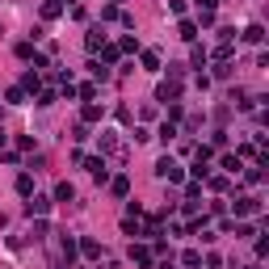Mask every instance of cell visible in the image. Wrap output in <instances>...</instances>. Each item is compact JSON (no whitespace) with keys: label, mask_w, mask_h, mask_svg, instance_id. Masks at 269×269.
<instances>
[{"label":"cell","mask_w":269,"mask_h":269,"mask_svg":"<svg viewBox=\"0 0 269 269\" xmlns=\"http://www.w3.org/2000/svg\"><path fill=\"white\" fill-rule=\"evenodd\" d=\"M63 261H67V265L76 261V240H72V236H63Z\"/></svg>","instance_id":"obj_11"},{"label":"cell","mask_w":269,"mask_h":269,"mask_svg":"<svg viewBox=\"0 0 269 269\" xmlns=\"http://www.w3.org/2000/svg\"><path fill=\"white\" fill-rule=\"evenodd\" d=\"M219 5V0H198V9H215Z\"/></svg>","instance_id":"obj_25"},{"label":"cell","mask_w":269,"mask_h":269,"mask_svg":"<svg viewBox=\"0 0 269 269\" xmlns=\"http://www.w3.org/2000/svg\"><path fill=\"white\" fill-rule=\"evenodd\" d=\"M160 139H164V143H168V139H177V126L164 122V126H160Z\"/></svg>","instance_id":"obj_23"},{"label":"cell","mask_w":269,"mask_h":269,"mask_svg":"<svg viewBox=\"0 0 269 269\" xmlns=\"http://www.w3.org/2000/svg\"><path fill=\"white\" fill-rule=\"evenodd\" d=\"M59 13H63V5H59V0H46V5H42V17H46V21H55Z\"/></svg>","instance_id":"obj_10"},{"label":"cell","mask_w":269,"mask_h":269,"mask_svg":"<svg viewBox=\"0 0 269 269\" xmlns=\"http://www.w3.org/2000/svg\"><path fill=\"white\" fill-rule=\"evenodd\" d=\"M252 210H256V198H240L236 202V215H252Z\"/></svg>","instance_id":"obj_14"},{"label":"cell","mask_w":269,"mask_h":269,"mask_svg":"<svg viewBox=\"0 0 269 269\" xmlns=\"http://www.w3.org/2000/svg\"><path fill=\"white\" fill-rule=\"evenodd\" d=\"M17 194H21V198L34 194V177H30V172H21V177H17Z\"/></svg>","instance_id":"obj_9"},{"label":"cell","mask_w":269,"mask_h":269,"mask_svg":"<svg viewBox=\"0 0 269 269\" xmlns=\"http://www.w3.org/2000/svg\"><path fill=\"white\" fill-rule=\"evenodd\" d=\"M84 46H88V51H101V46H105V30H101V26H93V30H88V38H84Z\"/></svg>","instance_id":"obj_3"},{"label":"cell","mask_w":269,"mask_h":269,"mask_svg":"<svg viewBox=\"0 0 269 269\" xmlns=\"http://www.w3.org/2000/svg\"><path fill=\"white\" fill-rule=\"evenodd\" d=\"M80 252H84V256H101V248H97V240H80Z\"/></svg>","instance_id":"obj_16"},{"label":"cell","mask_w":269,"mask_h":269,"mask_svg":"<svg viewBox=\"0 0 269 269\" xmlns=\"http://www.w3.org/2000/svg\"><path fill=\"white\" fill-rule=\"evenodd\" d=\"M26 210H30V215H46V210H51V198H42V194H30V202H26Z\"/></svg>","instance_id":"obj_2"},{"label":"cell","mask_w":269,"mask_h":269,"mask_svg":"<svg viewBox=\"0 0 269 269\" xmlns=\"http://www.w3.org/2000/svg\"><path fill=\"white\" fill-rule=\"evenodd\" d=\"M156 177H164V181H181V164H177V160H160V164H156Z\"/></svg>","instance_id":"obj_1"},{"label":"cell","mask_w":269,"mask_h":269,"mask_svg":"<svg viewBox=\"0 0 269 269\" xmlns=\"http://www.w3.org/2000/svg\"><path fill=\"white\" fill-rule=\"evenodd\" d=\"M84 168H88L97 181H105V177H110V172H105V160H84Z\"/></svg>","instance_id":"obj_8"},{"label":"cell","mask_w":269,"mask_h":269,"mask_svg":"<svg viewBox=\"0 0 269 269\" xmlns=\"http://www.w3.org/2000/svg\"><path fill=\"white\" fill-rule=\"evenodd\" d=\"M181 38H185V42L198 38V26H194V21H181Z\"/></svg>","instance_id":"obj_15"},{"label":"cell","mask_w":269,"mask_h":269,"mask_svg":"<svg viewBox=\"0 0 269 269\" xmlns=\"http://www.w3.org/2000/svg\"><path fill=\"white\" fill-rule=\"evenodd\" d=\"M21 88H30V93L38 88V72H26V76H21Z\"/></svg>","instance_id":"obj_21"},{"label":"cell","mask_w":269,"mask_h":269,"mask_svg":"<svg viewBox=\"0 0 269 269\" xmlns=\"http://www.w3.org/2000/svg\"><path fill=\"white\" fill-rule=\"evenodd\" d=\"M72 198H76L72 181H59V185H55V202H72Z\"/></svg>","instance_id":"obj_5"},{"label":"cell","mask_w":269,"mask_h":269,"mask_svg":"<svg viewBox=\"0 0 269 269\" xmlns=\"http://www.w3.org/2000/svg\"><path fill=\"white\" fill-rule=\"evenodd\" d=\"M223 168L227 172H240V156H223Z\"/></svg>","instance_id":"obj_24"},{"label":"cell","mask_w":269,"mask_h":269,"mask_svg":"<svg viewBox=\"0 0 269 269\" xmlns=\"http://www.w3.org/2000/svg\"><path fill=\"white\" fill-rule=\"evenodd\" d=\"M88 72L97 76V80H110V67H105V63H88Z\"/></svg>","instance_id":"obj_20"},{"label":"cell","mask_w":269,"mask_h":269,"mask_svg":"<svg viewBox=\"0 0 269 269\" xmlns=\"http://www.w3.org/2000/svg\"><path fill=\"white\" fill-rule=\"evenodd\" d=\"M101 59H105V67L118 63V46H101Z\"/></svg>","instance_id":"obj_17"},{"label":"cell","mask_w":269,"mask_h":269,"mask_svg":"<svg viewBox=\"0 0 269 269\" xmlns=\"http://www.w3.org/2000/svg\"><path fill=\"white\" fill-rule=\"evenodd\" d=\"M244 42L261 46V42H265V26H248V30H244Z\"/></svg>","instance_id":"obj_6"},{"label":"cell","mask_w":269,"mask_h":269,"mask_svg":"<svg viewBox=\"0 0 269 269\" xmlns=\"http://www.w3.org/2000/svg\"><path fill=\"white\" fill-rule=\"evenodd\" d=\"M110 190L118 194V198H126V194H131V181H126V177H114V185H110Z\"/></svg>","instance_id":"obj_13"},{"label":"cell","mask_w":269,"mask_h":269,"mask_svg":"<svg viewBox=\"0 0 269 269\" xmlns=\"http://www.w3.org/2000/svg\"><path fill=\"white\" fill-rule=\"evenodd\" d=\"M9 105H26V88H9Z\"/></svg>","instance_id":"obj_18"},{"label":"cell","mask_w":269,"mask_h":269,"mask_svg":"<svg viewBox=\"0 0 269 269\" xmlns=\"http://www.w3.org/2000/svg\"><path fill=\"white\" fill-rule=\"evenodd\" d=\"M17 55L21 59H34V42H17Z\"/></svg>","instance_id":"obj_22"},{"label":"cell","mask_w":269,"mask_h":269,"mask_svg":"<svg viewBox=\"0 0 269 269\" xmlns=\"http://www.w3.org/2000/svg\"><path fill=\"white\" fill-rule=\"evenodd\" d=\"M156 97H160V101H177V97H181V84H177V80H168V84H160Z\"/></svg>","instance_id":"obj_4"},{"label":"cell","mask_w":269,"mask_h":269,"mask_svg":"<svg viewBox=\"0 0 269 269\" xmlns=\"http://www.w3.org/2000/svg\"><path fill=\"white\" fill-rule=\"evenodd\" d=\"M131 261H135V265H143V269H147V265H151V252L143 248V244H135V248H131Z\"/></svg>","instance_id":"obj_7"},{"label":"cell","mask_w":269,"mask_h":269,"mask_svg":"<svg viewBox=\"0 0 269 269\" xmlns=\"http://www.w3.org/2000/svg\"><path fill=\"white\" fill-rule=\"evenodd\" d=\"M97 118H101V105L88 101V105H84V122H97Z\"/></svg>","instance_id":"obj_19"},{"label":"cell","mask_w":269,"mask_h":269,"mask_svg":"<svg viewBox=\"0 0 269 269\" xmlns=\"http://www.w3.org/2000/svg\"><path fill=\"white\" fill-rule=\"evenodd\" d=\"M143 67H147V72H160V55L156 51H143Z\"/></svg>","instance_id":"obj_12"}]
</instances>
